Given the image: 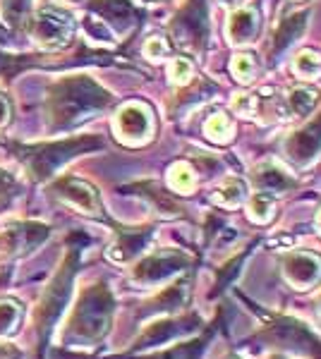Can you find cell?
Masks as SVG:
<instances>
[{
    "mask_svg": "<svg viewBox=\"0 0 321 359\" xmlns=\"http://www.w3.org/2000/svg\"><path fill=\"white\" fill-rule=\"evenodd\" d=\"M20 357V350L13 347L10 343H0V359H17Z\"/></svg>",
    "mask_w": 321,
    "mask_h": 359,
    "instance_id": "29",
    "label": "cell"
},
{
    "mask_svg": "<svg viewBox=\"0 0 321 359\" xmlns=\"http://www.w3.org/2000/svg\"><path fill=\"white\" fill-rule=\"evenodd\" d=\"M58 196H60L65 204L77 208L79 213L96 216V213L101 211L94 187L86 184V182H81V180H65V182H60V187H58Z\"/></svg>",
    "mask_w": 321,
    "mask_h": 359,
    "instance_id": "11",
    "label": "cell"
},
{
    "mask_svg": "<svg viewBox=\"0 0 321 359\" xmlns=\"http://www.w3.org/2000/svg\"><path fill=\"white\" fill-rule=\"evenodd\" d=\"M192 259L185 252H175V249H166V252L151 254L144 259L142 264H137L134 269V280L137 283H159L166 280L168 276L178 273L188 266Z\"/></svg>",
    "mask_w": 321,
    "mask_h": 359,
    "instance_id": "6",
    "label": "cell"
},
{
    "mask_svg": "<svg viewBox=\"0 0 321 359\" xmlns=\"http://www.w3.org/2000/svg\"><path fill=\"white\" fill-rule=\"evenodd\" d=\"M113 318V297L106 285H94L81 292L77 306L67 321L65 338L74 343H94L101 340L110 328Z\"/></svg>",
    "mask_w": 321,
    "mask_h": 359,
    "instance_id": "1",
    "label": "cell"
},
{
    "mask_svg": "<svg viewBox=\"0 0 321 359\" xmlns=\"http://www.w3.org/2000/svg\"><path fill=\"white\" fill-rule=\"evenodd\" d=\"M230 108L242 118H256L261 115V96L259 94H235L230 101Z\"/></svg>",
    "mask_w": 321,
    "mask_h": 359,
    "instance_id": "23",
    "label": "cell"
},
{
    "mask_svg": "<svg viewBox=\"0 0 321 359\" xmlns=\"http://www.w3.org/2000/svg\"><path fill=\"white\" fill-rule=\"evenodd\" d=\"M293 72L300 79H319L321 77V57L314 50H300L293 60Z\"/></svg>",
    "mask_w": 321,
    "mask_h": 359,
    "instance_id": "18",
    "label": "cell"
},
{
    "mask_svg": "<svg viewBox=\"0 0 321 359\" xmlns=\"http://www.w3.org/2000/svg\"><path fill=\"white\" fill-rule=\"evenodd\" d=\"M225 34L230 43L235 46H247L256 41V36H259V13L252 8H235L228 17Z\"/></svg>",
    "mask_w": 321,
    "mask_h": 359,
    "instance_id": "10",
    "label": "cell"
},
{
    "mask_svg": "<svg viewBox=\"0 0 321 359\" xmlns=\"http://www.w3.org/2000/svg\"><path fill=\"white\" fill-rule=\"evenodd\" d=\"M199 328V318L195 314L180 316V318H163V321H156L147 326V331L137 338L134 343V350H147V347H159L166 345L171 340L180 338V335H188L192 331Z\"/></svg>",
    "mask_w": 321,
    "mask_h": 359,
    "instance_id": "5",
    "label": "cell"
},
{
    "mask_svg": "<svg viewBox=\"0 0 321 359\" xmlns=\"http://www.w3.org/2000/svg\"><path fill=\"white\" fill-rule=\"evenodd\" d=\"M166 53H168V46L161 36H151L149 41L144 43V55H147L149 60H163Z\"/></svg>",
    "mask_w": 321,
    "mask_h": 359,
    "instance_id": "27",
    "label": "cell"
},
{
    "mask_svg": "<svg viewBox=\"0 0 321 359\" xmlns=\"http://www.w3.org/2000/svg\"><path fill=\"white\" fill-rule=\"evenodd\" d=\"M202 352V343H185L175 345L171 350H163L159 355H151L147 359H195Z\"/></svg>",
    "mask_w": 321,
    "mask_h": 359,
    "instance_id": "26",
    "label": "cell"
},
{
    "mask_svg": "<svg viewBox=\"0 0 321 359\" xmlns=\"http://www.w3.org/2000/svg\"><path fill=\"white\" fill-rule=\"evenodd\" d=\"M144 240H147V237H142V235H139V237H127V240H122L120 245L113 247L110 259H113V262H127V259L134 257V254L144 247Z\"/></svg>",
    "mask_w": 321,
    "mask_h": 359,
    "instance_id": "25",
    "label": "cell"
},
{
    "mask_svg": "<svg viewBox=\"0 0 321 359\" xmlns=\"http://www.w3.org/2000/svg\"><path fill=\"white\" fill-rule=\"evenodd\" d=\"M317 223H319V230H321V213H319V218H317Z\"/></svg>",
    "mask_w": 321,
    "mask_h": 359,
    "instance_id": "32",
    "label": "cell"
},
{
    "mask_svg": "<svg viewBox=\"0 0 321 359\" xmlns=\"http://www.w3.org/2000/svg\"><path fill=\"white\" fill-rule=\"evenodd\" d=\"M273 199L264 192H256L249 201V218L254 223H268L273 218Z\"/></svg>",
    "mask_w": 321,
    "mask_h": 359,
    "instance_id": "22",
    "label": "cell"
},
{
    "mask_svg": "<svg viewBox=\"0 0 321 359\" xmlns=\"http://www.w3.org/2000/svg\"><path fill=\"white\" fill-rule=\"evenodd\" d=\"M192 74H195V67L188 57H173L171 65H168V77L175 86H185L192 82Z\"/></svg>",
    "mask_w": 321,
    "mask_h": 359,
    "instance_id": "24",
    "label": "cell"
},
{
    "mask_svg": "<svg viewBox=\"0 0 321 359\" xmlns=\"http://www.w3.org/2000/svg\"><path fill=\"white\" fill-rule=\"evenodd\" d=\"M168 184H171L175 192L190 194L192 189H195V184H197L195 168H192L190 163H185V161H178V163H173L171 170H168Z\"/></svg>",
    "mask_w": 321,
    "mask_h": 359,
    "instance_id": "15",
    "label": "cell"
},
{
    "mask_svg": "<svg viewBox=\"0 0 321 359\" xmlns=\"http://www.w3.org/2000/svg\"><path fill=\"white\" fill-rule=\"evenodd\" d=\"M252 182L259 187V192H264L268 196L285 194V192H290V189H295V184H297L295 177L288 175V172L278 163H273V161H264V163H259L254 168Z\"/></svg>",
    "mask_w": 321,
    "mask_h": 359,
    "instance_id": "8",
    "label": "cell"
},
{
    "mask_svg": "<svg viewBox=\"0 0 321 359\" xmlns=\"http://www.w3.org/2000/svg\"><path fill=\"white\" fill-rule=\"evenodd\" d=\"M285 280L295 290H309L321 283V257L312 252H293L283 262Z\"/></svg>",
    "mask_w": 321,
    "mask_h": 359,
    "instance_id": "7",
    "label": "cell"
},
{
    "mask_svg": "<svg viewBox=\"0 0 321 359\" xmlns=\"http://www.w3.org/2000/svg\"><path fill=\"white\" fill-rule=\"evenodd\" d=\"M188 292H190L188 280L175 283V285L166 287V290H163L159 297L151 302V306H154V309H166V311L178 309L180 304H185V299H188Z\"/></svg>",
    "mask_w": 321,
    "mask_h": 359,
    "instance_id": "19",
    "label": "cell"
},
{
    "mask_svg": "<svg viewBox=\"0 0 321 359\" xmlns=\"http://www.w3.org/2000/svg\"><path fill=\"white\" fill-rule=\"evenodd\" d=\"M70 283H72V259H67V264L58 271L53 283H51L48 290L44 292V297H41V304L37 309V328H41V331L53 326V321L63 311V306L67 304Z\"/></svg>",
    "mask_w": 321,
    "mask_h": 359,
    "instance_id": "4",
    "label": "cell"
},
{
    "mask_svg": "<svg viewBox=\"0 0 321 359\" xmlns=\"http://www.w3.org/2000/svg\"><path fill=\"white\" fill-rule=\"evenodd\" d=\"M319 151H321V118L285 142V154H288L295 163H302V165L309 163L312 158H317Z\"/></svg>",
    "mask_w": 321,
    "mask_h": 359,
    "instance_id": "9",
    "label": "cell"
},
{
    "mask_svg": "<svg viewBox=\"0 0 321 359\" xmlns=\"http://www.w3.org/2000/svg\"><path fill=\"white\" fill-rule=\"evenodd\" d=\"M221 5H225V8H237V5L242 3V0H218Z\"/></svg>",
    "mask_w": 321,
    "mask_h": 359,
    "instance_id": "31",
    "label": "cell"
},
{
    "mask_svg": "<svg viewBox=\"0 0 321 359\" xmlns=\"http://www.w3.org/2000/svg\"><path fill=\"white\" fill-rule=\"evenodd\" d=\"M10 120V106L3 96H0V127H5V123Z\"/></svg>",
    "mask_w": 321,
    "mask_h": 359,
    "instance_id": "30",
    "label": "cell"
},
{
    "mask_svg": "<svg viewBox=\"0 0 321 359\" xmlns=\"http://www.w3.org/2000/svg\"><path fill=\"white\" fill-rule=\"evenodd\" d=\"M305 27H307V13H300V15H293V17H288V20H283L276 32V36H273V46H271L273 55L283 53L290 43H295L297 39L302 36Z\"/></svg>",
    "mask_w": 321,
    "mask_h": 359,
    "instance_id": "13",
    "label": "cell"
},
{
    "mask_svg": "<svg viewBox=\"0 0 321 359\" xmlns=\"http://www.w3.org/2000/svg\"><path fill=\"white\" fill-rule=\"evenodd\" d=\"M44 237H46L44 225H32V223L15 225V228H8L3 235H0V249H3L5 254H20V252L32 249L27 245V240H32L34 245H39Z\"/></svg>",
    "mask_w": 321,
    "mask_h": 359,
    "instance_id": "12",
    "label": "cell"
},
{
    "mask_svg": "<svg viewBox=\"0 0 321 359\" xmlns=\"http://www.w3.org/2000/svg\"><path fill=\"white\" fill-rule=\"evenodd\" d=\"M214 201L223 208H235L244 201V184L235 177H228L214 194Z\"/></svg>",
    "mask_w": 321,
    "mask_h": 359,
    "instance_id": "17",
    "label": "cell"
},
{
    "mask_svg": "<svg viewBox=\"0 0 321 359\" xmlns=\"http://www.w3.org/2000/svg\"><path fill=\"white\" fill-rule=\"evenodd\" d=\"M22 321V306L13 299H0V338L10 335Z\"/></svg>",
    "mask_w": 321,
    "mask_h": 359,
    "instance_id": "20",
    "label": "cell"
},
{
    "mask_svg": "<svg viewBox=\"0 0 321 359\" xmlns=\"http://www.w3.org/2000/svg\"><path fill=\"white\" fill-rule=\"evenodd\" d=\"M10 194H13V177L0 172V204H3Z\"/></svg>",
    "mask_w": 321,
    "mask_h": 359,
    "instance_id": "28",
    "label": "cell"
},
{
    "mask_svg": "<svg viewBox=\"0 0 321 359\" xmlns=\"http://www.w3.org/2000/svg\"><path fill=\"white\" fill-rule=\"evenodd\" d=\"M204 135L216 144H228L232 135H235V125H232V120L225 113H214L204 123Z\"/></svg>",
    "mask_w": 321,
    "mask_h": 359,
    "instance_id": "14",
    "label": "cell"
},
{
    "mask_svg": "<svg viewBox=\"0 0 321 359\" xmlns=\"http://www.w3.org/2000/svg\"><path fill=\"white\" fill-rule=\"evenodd\" d=\"M268 343L285 347V350L300 352L305 357L321 359V340L314 335L305 323L295 321V318H276L266 326V331L261 333Z\"/></svg>",
    "mask_w": 321,
    "mask_h": 359,
    "instance_id": "2",
    "label": "cell"
},
{
    "mask_svg": "<svg viewBox=\"0 0 321 359\" xmlns=\"http://www.w3.org/2000/svg\"><path fill=\"white\" fill-rule=\"evenodd\" d=\"M256 60H254V55H247V53H237L235 57H232V62H230V72H232V77L237 79L240 84H249L252 79L256 77Z\"/></svg>",
    "mask_w": 321,
    "mask_h": 359,
    "instance_id": "21",
    "label": "cell"
},
{
    "mask_svg": "<svg viewBox=\"0 0 321 359\" xmlns=\"http://www.w3.org/2000/svg\"><path fill=\"white\" fill-rule=\"evenodd\" d=\"M113 130L120 142L139 147V144L149 142L151 132H154V118L151 111L144 103H127L122 106L113 120Z\"/></svg>",
    "mask_w": 321,
    "mask_h": 359,
    "instance_id": "3",
    "label": "cell"
},
{
    "mask_svg": "<svg viewBox=\"0 0 321 359\" xmlns=\"http://www.w3.org/2000/svg\"><path fill=\"white\" fill-rule=\"evenodd\" d=\"M317 98H319V94L314 89L297 86V89H293L288 94L290 113H293L295 118H307V115L314 111V106H317Z\"/></svg>",
    "mask_w": 321,
    "mask_h": 359,
    "instance_id": "16",
    "label": "cell"
}]
</instances>
